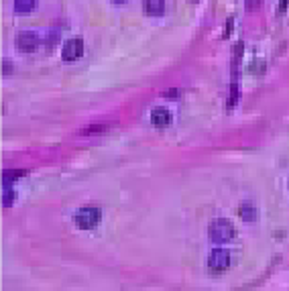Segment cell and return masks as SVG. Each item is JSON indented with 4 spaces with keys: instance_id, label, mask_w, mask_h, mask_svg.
<instances>
[{
    "instance_id": "6da1fadb",
    "label": "cell",
    "mask_w": 289,
    "mask_h": 291,
    "mask_svg": "<svg viewBox=\"0 0 289 291\" xmlns=\"http://www.w3.org/2000/svg\"><path fill=\"white\" fill-rule=\"evenodd\" d=\"M208 237H210L212 242L222 244V242H228V240L235 238L236 230H235V226H232L226 218H216V220H212L210 226H208Z\"/></svg>"
},
{
    "instance_id": "7a4b0ae2",
    "label": "cell",
    "mask_w": 289,
    "mask_h": 291,
    "mask_svg": "<svg viewBox=\"0 0 289 291\" xmlns=\"http://www.w3.org/2000/svg\"><path fill=\"white\" fill-rule=\"evenodd\" d=\"M102 220V210L100 208H81L76 214V224L81 230H92L100 224Z\"/></svg>"
},
{
    "instance_id": "3957f363",
    "label": "cell",
    "mask_w": 289,
    "mask_h": 291,
    "mask_svg": "<svg viewBox=\"0 0 289 291\" xmlns=\"http://www.w3.org/2000/svg\"><path fill=\"white\" fill-rule=\"evenodd\" d=\"M208 267L212 273H222L230 267V253L226 248H214L208 257Z\"/></svg>"
},
{
    "instance_id": "277c9868",
    "label": "cell",
    "mask_w": 289,
    "mask_h": 291,
    "mask_svg": "<svg viewBox=\"0 0 289 291\" xmlns=\"http://www.w3.org/2000/svg\"><path fill=\"white\" fill-rule=\"evenodd\" d=\"M81 53H84V43H81V39H70V41H65V45H63L61 59L63 61H76L81 57Z\"/></svg>"
},
{
    "instance_id": "5b68a950",
    "label": "cell",
    "mask_w": 289,
    "mask_h": 291,
    "mask_svg": "<svg viewBox=\"0 0 289 291\" xmlns=\"http://www.w3.org/2000/svg\"><path fill=\"white\" fill-rule=\"evenodd\" d=\"M15 45L19 51H25V53H33L39 45V37L33 33V31H23L17 35V41H15Z\"/></svg>"
},
{
    "instance_id": "8992f818",
    "label": "cell",
    "mask_w": 289,
    "mask_h": 291,
    "mask_svg": "<svg viewBox=\"0 0 289 291\" xmlns=\"http://www.w3.org/2000/svg\"><path fill=\"white\" fill-rule=\"evenodd\" d=\"M173 120L171 112L165 108H153V112H151V122H153V127H159V129H165L169 127Z\"/></svg>"
},
{
    "instance_id": "52a82bcc",
    "label": "cell",
    "mask_w": 289,
    "mask_h": 291,
    "mask_svg": "<svg viewBox=\"0 0 289 291\" xmlns=\"http://www.w3.org/2000/svg\"><path fill=\"white\" fill-rule=\"evenodd\" d=\"M143 8L149 17H161L165 12V0H143Z\"/></svg>"
},
{
    "instance_id": "ba28073f",
    "label": "cell",
    "mask_w": 289,
    "mask_h": 291,
    "mask_svg": "<svg viewBox=\"0 0 289 291\" xmlns=\"http://www.w3.org/2000/svg\"><path fill=\"white\" fill-rule=\"evenodd\" d=\"M238 214H240V218L244 220V222H255L257 220V208L251 206V204H242L238 208Z\"/></svg>"
},
{
    "instance_id": "9c48e42d",
    "label": "cell",
    "mask_w": 289,
    "mask_h": 291,
    "mask_svg": "<svg viewBox=\"0 0 289 291\" xmlns=\"http://www.w3.org/2000/svg\"><path fill=\"white\" fill-rule=\"evenodd\" d=\"M35 8V0H15V10L19 15H26Z\"/></svg>"
},
{
    "instance_id": "30bf717a",
    "label": "cell",
    "mask_w": 289,
    "mask_h": 291,
    "mask_svg": "<svg viewBox=\"0 0 289 291\" xmlns=\"http://www.w3.org/2000/svg\"><path fill=\"white\" fill-rule=\"evenodd\" d=\"M25 175H26V171H23V169H8V171H4V175H2V179H4V185L15 184V179H19V177H25Z\"/></svg>"
},
{
    "instance_id": "8fae6325",
    "label": "cell",
    "mask_w": 289,
    "mask_h": 291,
    "mask_svg": "<svg viewBox=\"0 0 289 291\" xmlns=\"http://www.w3.org/2000/svg\"><path fill=\"white\" fill-rule=\"evenodd\" d=\"M98 132H104V127H90L81 131V134H98Z\"/></svg>"
},
{
    "instance_id": "7c38bea8",
    "label": "cell",
    "mask_w": 289,
    "mask_h": 291,
    "mask_svg": "<svg viewBox=\"0 0 289 291\" xmlns=\"http://www.w3.org/2000/svg\"><path fill=\"white\" fill-rule=\"evenodd\" d=\"M12 200H15V191H4V206H10L12 204Z\"/></svg>"
},
{
    "instance_id": "4fadbf2b",
    "label": "cell",
    "mask_w": 289,
    "mask_h": 291,
    "mask_svg": "<svg viewBox=\"0 0 289 291\" xmlns=\"http://www.w3.org/2000/svg\"><path fill=\"white\" fill-rule=\"evenodd\" d=\"M289 6V0H279V12H285Z\"/></svg>"
},
{
    "instance_id": "5bb4252c",
    "label": "cell",
    "mask_w": 289,
    "mask_h": 291,
    "mask_svg": "<svg viewBox=\"0 0 289 291\" xmlns=\"http://www.w3.org/2000/svg\"><path fill=\"white\" fill-rule=\"evenodd\" d=\"M2 67H4V69H2L4 74H10V72H12V65H10V61H4V63H2Z\"/></svg>"
},
{
    "instance_id": "9a60e30c",
    "label": "cell",
    "mask_w": 289,
    "mask_h": 291,
    "mask_svg": "<svg viewBox=\"0 0 289 291\" xmlns=\"http://www.w3.org/2000/svg\"><path fill=\"white\" fill-rule=\"evenodd\" d=\"M112 2H127V0H112Z\"/></svg>"
},
{
    "instance_id": "2e32d148",
    "label": "cell",
    "mask_w": 289,
    "mask_h": 291,
    "mask_svg": "<svg viewBox=\"0 0 289 291\" xmlns=\"http://www.w3.org/2000/svg\"><path fill=\"white\" fill-rule=\"evenodd\" d=\"M191 2H198V0H191Z\"/></svg>"
}]
</instances>
